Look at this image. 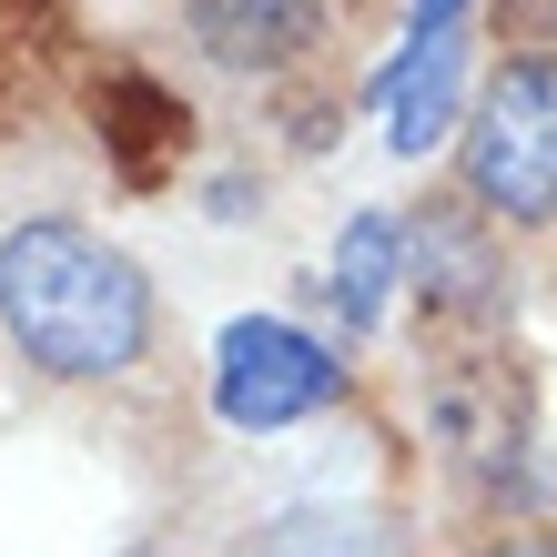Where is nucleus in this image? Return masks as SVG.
<instances>
[{"mask_svg": "<svg viewBox=\"0 0 557 557\" xmlns=\"http://www.w3.org/2000/svg\"><path fill=\"white\" fill-rule=\"evenodd\" d=\"M0 335L21 345V366L61 385H102L143 366L152 345V284L122 244H102L72 213H30L0 234Z\"/></svg>", "mask_w": 557, "mask_h": 557, "instance_id": "nucleus-1", "label": "nucleus"}, {"mask_svg": "<svg viewBox=\"0 0 557 557\" xmlns=\"http://www.w3.org/2000/svg\"><path fill=\"white\" fill-rule=\"evenodd\" d=\"M467 203L497 223H557V61H507L467 122Z\"/></svg>", "mask_w": 557, "mask_h": 557, "instance_id": "nucleus-2", "label": "nucleus"}, {"mask_svg": "<svg viewBox=\"0 0 557 557\" xmlns=\"http://www.w3.org/2000/svg\"><path fill=\"white\" fill-rule=\"evenodd\" d=\"M345 396V366L324 355L305 324L284 314H234L213 345V406L223 425H244V436H274V425H305Z\"/></svg>", "mask_w": 557, "mask_h": 557, "instance_id": "nucleus-3", "label": "nucleus"}, {"mask_svg": "<svg viewBox=\"0 0 557 557\" xmlns=\"http://www.w3.org/2000/svg\"><path fill=\"white\" fill-rule=\"evenodd\" d=\"M425 416H436V436L467 456V467H517V456H528V385H517L497 355L436 366L425 375Z\"/></svg>", "mask_w": 557, "mask_h": 557, "instance_id": "nucleus-4", "label": "nucleus"}, {"mask_svg": "<svg viewBox=\"0 0 557 557\" xmlns=\"http://www.w3.org/2000/svg\"><path fill=\"white\" fill-rule=\"evenodd\" d=\"M183 30H193V51H203L213 72L264 82V72H284V61L314 51L324 0H183Z\"/></svg>", "mask_w": 557, "mask_h": 557, "instance_id": "nucleus-5", "label": "nucleus"}, {"mask_svg": "<svg viewBox=\"0 0 557 557\" xmlns=\"http://www.w3.org/2000/svg\"><path fill=\"white\" fill-rule=\"evenodd\" d=\"M416 305L446 314V324H486V314L507 305V274H497V253H486V223L476 213L436 203V213L416 223Z\"/></svg>", "mask_w": 557, "mask_h": 557, "instance_id": "nucleus-6", "label": "nucleus"}, {"mask_svg": "<svg viewBox=\"0 0 557 557\" xmlns=\"http://www.w3.org/2000/svg\"><path fill=\"white\" fill-rule=\"evenodd\" d=\"M456 72H467V51L456 41H406V72H396V152H425L456 122Z\"/></svg>", "mask_w": 557, "mask_h": 557, "instance_id": "nucleus-7", "label": "nucleus"}, {"mask_svg": "<svg viewBox=\"0 0 557 557\" xmlns=\"http://www.w3.org/2000/svg\"><path fill=\"white\" fill-rule=\"evenodd\" d=\"M396 213H355L345 223V244H335V305L345 324H375L385 314V284H396Z\"/></svg>", "mask_w": 557, "mask_h": 557, "instance_id": "nucleus-8", "label": "nucleus"}, {"mask_svg": "<svg viewBox=\"0 0 557 557\" xmlns=\"http://www.w3.org/2000/svg\"><path fill=\"white\" fill-rule=\"evenodd\" d=\"M456 11H467V0H416V30H406V41H456Z\"/></svg>", "mask_w": 557, "mask_h": 557, "instance_id": "nucleus-9", "label": "nucleus"}, {"mask_svg": "<svg viewBox=\"0 0 557 557\" xmlns=\"http://www.w3.org/2000/svg\"><path fill=\"white\" fill-rule=\"evenodd\" d=\"M476 557H557V537H497V547H476Z\"/></svg>", "mask_w": 557, "mask_h": 557, "instance_id": "nucleus-10", "label": "nucleus"}]
</instances>
